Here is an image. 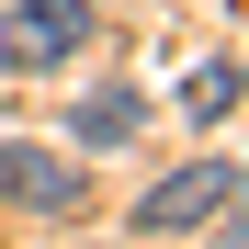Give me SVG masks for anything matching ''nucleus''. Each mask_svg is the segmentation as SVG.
I'll return each instance as SVG.
<instances>
[{
    "mask_svg": "<svg viewBox=\"0 0 249 249\" xmlns=\"http://www.w3.org/2000/svg\"><path fill=\"white\" fill-rule=\"evenodd\" d=\"M79 34H91L79 0H12L0 12V57L12 68H57V57H79Z\"/></svg>",
    "mask_w": 249,
    "mask_h": 249,
    "instance_id": "f257e3e1",
    "label": "nucleus"
},
{
    "mask_svg": "<svg viewBox=\"0 0 249 249\" xmlns=\"http://www.w3.org/2000/svg\"><path fill=\"white\" fill-rule=\"evenodd\" d=\"M0 193H23V204H79V170L46 147H0Z\"/></svg>",
    "mask_w": 249,
    "mask_h": 249,
    "instance_id": "7ed1b4c3",
    "label": "nucleus"
},
{
    "mask_svg": "<svg viewBox=\"0 0 249 249\" xmlns=\"http://www.w3.org/2000/svg\"><path fill=\"white\" fill-rule=\"evenodd\" d=\"M227 193H238V215H227V238H249V181H227Z\"/></svg>",
    "mask_w": 249,
    "mask_h": 249,
    "instance_id": "423d86ee",
    "label": "nucleus"
},
{
    "mask_svg": "<svg viewBox=\"0 0 249 249\" xmlns=\"http://www.w3.org/2000/svg\"><path fill=\"white\" fill-rule=\"evenodd\" d=\"M68 136L79 147H124V136H136V91H91V102L68 113Z\"/></svg>",
    "mask_w": 249,
    "mask_h": 249,
    "instance_id": "20e7f679",
    "label": "nucleus"
},
{
    "mask_svg": "<svg viewBox=\"0 0 249 249\" xmlns=\"http://www.w3.org/2000/svg\"><path fill=\"white\" fill-rule=\"evenodd\" d=\"M215 204H227V170H215V159H193V170H170V181H159V193L136 204V227L181 238V227H204V215H215Z\"/></svg>",
    "mask_w": 249,
    "mask_h": 249,
    "instance_id": "f03ea898",
    "label": "nucleus"
},
{
    "mask_svg": "<svg viewBox=\"0 0 249 249\" xmlns=\"http://www.w3.org/2000/svg\"><path fill=\"white\" fill-rule=\"evenodd\" d=\"M181 102H193V113H227V102H238V68H193Z\"/></svg>",
    "mask_w": 249,
    "mask_h": 249,
    "instance_id": "39448f33",
    "label": "nucleus"
}]
</instances>
